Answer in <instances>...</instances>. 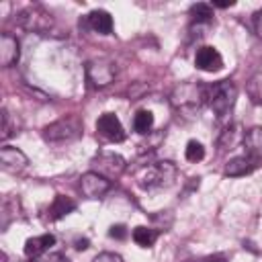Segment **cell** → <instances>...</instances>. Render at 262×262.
<instances>
[{
	"label": "cell",
	"instance_id": "obj_10",
	"mask_svg": "<svg viewBox=\"0 0 262 262\" xmlns=\"http://www.w3.org/2000/svg\"><path fill=\"white\" fill-rule=\"evenodd\" d=\"M27 164H29V158L18 147H12V145H2L0 147V166H2L4 172L18 174L27 168Z\"/></svg>",
	"mask_w": 262,
	"mask_h": 262
},
{
	"label": "cell",
	"instance_id": "obj_13",
	"mask_svg": "<svg viewBox=\"0 0 262 262\" xmlns=\"http://www.w3.org/2000/svg\"><path fill=\"white\" fill-rule=\"evenodd\" d=\"M258 164L260 162H256L254 158H250V156H235V158H231L227 164H225V176H231V178H235V176H246V174H250V172H254L256 168H258Z\"/></svg>",
	"mask_w": 262,
	"mask_h": 262
},
{
	"label": "cell",
	"instance_id": "obj_26",
	"mask_svg": "<svg viewBox=\"0 0 262 262\" xmlns=\"http://www.w3.org/2000/svg\"><path fill=\"white\" fill-rule=\"evenodd\" d=\"M108 235L115 237V239H125L127 237V227L123 223H117V225H111L108 229Z\"/></svg>",
	"mask_w": 262,
	"mask_h": 262
},
{
	"label": "cell",
	"instance_id": "obj_22",
	"mask_svg": "<svg viewBox=\"0 0 262 262\" xmlns=\"http://www.w3.org/2000/svg\"><path fill=\"white\" fill-rule=\"evenodd\" d=\"M16 129H18L16 119L10 115V111H8V108H2V127H0V137L6 141L8 137H12V135L16 133Z\"/></svg>",
	"mask_w": 262,
	"mask_h": 262
},
{
	"label": "cell",
	"instance_id": "obj_23",
	"mask_svg": "<svg viewBox=\"0 0 262 262\" xmlns=\"http://www.w3.org/2000/svg\"><path fill=\"white\" fill-rule=\"evenodd\" d=\"M184 158H186L188 162H201V160L205 158V147H203V143L196 141V139H190V141L186 143V147H184Z\"/></svg>",
	"mask_w": 262,
	"mask_h": 262
},
{
	"label": "cell",
	"instance_id": "obj_27",
	"mask_svg": "<svg viewBox=\"0 0 262 262\" xmlns=\"http://www.w3.org/2000/svg\"><path fill=\"white\" fill-rule=\"evenodd\" d=\"M254 33L258 35V39H262V8L254 14Z\"/></svg>",
	"mask_w": 262,
	"mask_h": 262
},
{
	"label": "cell",
	"instance_id": "obj_16",
	"mask_svg": "<svg viewBox=\"0 0 262 262\" xmlns=\"http://www.w3.org/2000/svg\"><path fill=\"white\" fill-rule=\"evenodd\" d=\"M74 209H76V203H74L70 196L57 194V196L53 199V203L47 207V219H49V221H57V219L70 215Z\"/></svg>",
	"mask_w": 262,
	"mask_h": 262
},
{
	"label": "cell",
	"instance_id": "obj_24",
	"mask_svg": "<svg viewBox=\"0 0 262 262\" xmlns=\"http://www.w3.org/2000/svg\"><path fill=\"white\" fill-rule=\"evenodd\" d=\"M31 262H70V260L59 252H45L37 258H31Z\"/></svg>",
	"mask_w": 262,
	"mask_h": 262
},
{
	"label": "cell",
	"instance_id": "obj_8",
	"mask_svg": "<svg viewBox=\"0 0 262 262\" xmlns=\"http://www.w3.org/2000/svg\"><path fill=\"white\" fill-rule=\"evenodd\" d=\"M78 186H80L82 196H86V199H102L111 190L113 182L90 170V172H86V174L80 176V184Z\"/></svg>",
	"mask_w": 262,
	"mask_h": 262
},
{
	"label": "cell",
	"instance_id": "obj_15",
	"mask_svg": "<svg viewBox=\"0 0 262 262\" xmlns=\"http://www.w3.org/2000/svg\"><path fill=\"white\" fill-rule=\"evenodd\" d=\"M86 20H88V27L92 31H96L98 35H111L113 33V16L106 10H100V8L92 10V12H88Z\"/></svg>",
	"mask_w": 262,
	"mask_h": 262
},
{
	"label": "cell",
	"instance_id": "obj_19",
	"mask_svg": "<svg viewBox=\"0 0 262 262\" xmlns=\"http://www.w3.org/2000/svg\"><path fill=\"white\" fill-rule=\"evenodd\" d=\"M133 242L139 246V248H151L154 244H156V239H158V235H160V231L158 229H154V227H145V225H137L135 229H133Z\"/></svg>",
	"mask_w": 262,
	"mask_h": 262
},
{
	"label": "cell",
	"instance_id": "obj_3",
	"mask_svg": "<svg viewBox=\"0 0 262 262\" xmlns=\"http://www.w3.org/2000/svg\"><path fill=\"white\" fill-rule=\"evenodd\" d=\"M176 166L168 160L164 162H156V164H147V166H141L137 172H135V182L145 188V190H151V188H164V186H170L174 180H176Z\"/></svg>",
	"mask_w": 262,
	"mask_h": 262
},
{
	"label": "cell",
	"instance_id": "obj_5",
	"mask_svg": "<svg viewBox=\"0 0 262 262\" xmlns=\"http://www.w3.org/2000/svg\"><path fill=\"white\" fill-rule=\"evenodd\" d=\"M90 168H92V172H96V174H100L113 182V180L121 178V174L127 168V162L123 156H119L115 151H98L90 160Z\"/></svg>",
	"mask_w": 262,
	"mask_h": 262
},
{
	"label": "cell",
	"instance_id": "obj_21",
	"mask_svg": "<svg viewBox=\"0 0 262 262\" xmlns=\"http://www.w3.org/2000/svg\"><path fill=\"white\" fill-rule=\"evenodd\" d=\"M190 16L192 20L199 25V23H209L213 18V6L207 4V2H199V4H192L190 6Z\"/></svg>",
	"mask_w": 262,
	"mask_h": 262
},
{
	"label": "cell",
	"instance_id": "obj_2",
	"mask_svg": "<svg viewBox=\"0 0 262 262\" xmlns=\"http://www.w3.org/2000/svg\"><path fill=\"white\" fill-rule=\"evenodd\" d=\"M237 100V86L231 80H219L207 86V104L217 119H225Z\"/></svg>",
	"mask_w": 262,
	"mask_h": 262
},
{
	"label": "cell",
	"instance_id": "obj_7",
	"mask_svg": "<svg viewBox=\"0 0 262 262\" xmlns=\"http://www.w3.org/2000/svg\"><path fill=\"white\" fill-rule=\"evenodd\" d=\"M96 133L100 137H104L106 141H125L127 139V131L123 127V123L119 121V117L115 113H102L96 121Z\"/></svg>",
	"mask_w": 262,
	"mask_h": 262
},
{
	"label": "cell",
	"instance_id": "obj_12",
	"mask_svg": "<svg viewBox=\"0 0 262 262\" xmlns=\"http://www.w3.org/2000/svg\"><path fill=\"white\" fill-rule=\"evenodd\" d=\"M242 145L246 149V156L254 158L256 162H262V125H254L244 131Z\"/></svg>",
	"mask_w": 262,
	"mask_h": 262
},
{
	"label": "cell",
	"instance_id": "obj_1",
	"mask_svg": "<svg viewBox=\"0 0 262 262\" xmlns=\"http://www.w3.org/2000/svg\"><path fill=\"white\" fill-rule=\"evenodd\" d=\"M170 102L178 113H194L207 102V86L199 80H184L172 88Z\"/></svg>",
	"mask_w": 262,
	"mask_h": 262
},
{
	"label": "cell",
	"instance_id": "obj_17",
	"mask_svg": "<svg viewBox=\"0 0 262 262\" xmlns=\"http://www.w3.org/2000/svg\"><path fill=\"white\" fill-rule=\"evenodd\" d=\"M242 137H244L242 127H239L237 123H233V125H229V127H225V129L221 131V135H219V139H217V145H219L221 149H233V147L242 141Z\"/></svg>",
	"mask_w": 262,
	"mask_h": 262
},
{
	"label": "cell",
	"instance_id": "obj_4",
	"mask_svg": "<svg viewBox=\"0 0 262 262\" xmlns=\"http://www.w3.org/2000/svg\"><path fill=\"white\" fill-rule=\"evenodd\" d=\"M80 135H82V121L74 115L61 117L43 127V139L47 143H66L78 139Z\"/></svg>",
	"mask_w": 262,
	"mask_h": 262
},
{
	"label": "cell",
	"instance_id": "obj_11",
	"mask_svg": "<svg viewBox=\"0 0 262 262\" xmlns=\"http://www.w3.org/2000/svg\"><path fill=\"white\" fill-rule=\"evenodd\" d=\"M20 57V43L14 35L2 33L0 35V66L12 68Z\"/></svg>",
	"mask_w": 262,
	"mask_h": 262
},
{
	"label": "cell",
	"instance_id": "obj_14",
	"mask_svg": "<svg viewBox=\"0 0 262 262\" xmlns=\"http://www.w3.org/2000/svg\"><path fill=\"white\" fill-rule=\"evenodd\" d=\"M55 244V235L53 233H41L35 237H29L25 242V256L29 258H37L45 252H49V248Z\"/></svg>",
	"mask_w": 262,
	"mask_h": 262
},
{
	"label": "cell",
	"instance_id": "obj_18",
	"mask_svg": "<svg viewBox=\"0 0 262 262\" xmlns=\"http://www.w3.org/2000/svg\"><path fill=\"white\" fill-rule=\"evenodd\" d=\"M246 92L254 104H262V63L252 72V76L246 84Z\"/></svg>",
	"mask_w": 262,
	"mask_h": 262
},
{
	"label": "cell",
	"instance_id": "obj_20",
	"mask_svg": "<svg viewBox=\"0 0 262 262\" xmlns=\"http://www.w3.org/2000/svg\"><path fill=\"white\" fill-rule=\"evenodd\" d=\"M154 123H156L154 113H151V111H145V108L137 111L135 117H133V129H135V133H139V135H149L151 129H154Z\"/></svg>",
	"mask_w": 262,
	"mask_h": 262
},
{
	"label": "cell",
	"instance_id": "obj_9",
	"mask_svg": "<svg viewBox=\"0 0 262 262\" xmlns=\"http://www.w3.org/2000/svg\"><path fill=\"white\" fill-rule=\"evenodd\" d=\"M194 66H196L201 72L213 74V72H219V70L223 68V57H221V53L217 51V47H213V45H203V47H199L196 53H194Z\"/></svg>",
	"mask_w": 262,
	"mask_h": 262
},
{
	"label": "cell",
	"instance_id": "obj_6",
	"mask_svg": "<svg viewBox=\"0 0 262 262\" xmlns=\"http://www.w3.org/2000/svg\"><path fill=\"white\" fill-rule=\"evenodd\" d=\"M115 74H117V70H115L113 61H108V59H104V57L90 59V61L86 63V78H88L90 84L96 86V88L108 86V84L115 80Z\"/></svg>",
	"mask_w": 262,
	"mask_h": 262
},
{
	"label": "cell",
	"instance_id": "obj_25",
	"mask_svg": "<svg viewBox=\"0 0 262 262\" xmlns=\"http://www.w3.org/2000/svg\"><path fill=\"white\" fill-rule=\"evenodd\" d=\"M92 262H125V260L115 252H100Z\"/></svg>",
	"mask_w": 262,
	"mask_h": 262
}]
</instances>
